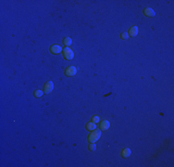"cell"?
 Instances as JSON below:
<instances>
[{
	"label": "cell",
	"instance_id": "cell-1",
	"mask_svg": "<svg viewBox=\"0 0 174 167\" xmlns=\"http://www.w3.org/2000/svg\"><path fill=\"white\" fill-rule=\"evenodd\" d=\"M100 137H101V131L100 130H94L93 132L89 135L88 140L90 143H95L97 140L99 139Z\"/></svg>",
	"mask_w": 174,
	"mask_h": 167
},
{
	"label": "cell",
	"instance_id": "cell-2",
	"mask_svg": "<svg viewBox=\"0 0 174 167\" xmlns=\"http://www.w3.org/2000/svg\"><path fill=\"white\" fill-rule=\"evenodd\" d=\"M63 56L66 59H72L74 58V52L70 47H65L63 50Z\"/></svg>",
	"mask_w": 174,
	"mask_h": 167
},
{
	"label": "cell",
	"instance_id": "cell-3",
	"mask_svg": "<svg viewBox=\"0 0 174 167\" xmlns=\"http://www.w3.org/2000/svg\"><path fill=\"white\" fill-rule=\"evenodd\" d=\"M54 89V84L53 82L51 81H48L47 83L45 85V87H44V92L46 93V94H49V93H51V92L53 91Z\"/></svg>",
	"mask_w": 174,
	"mask_h": 167
},
{
	"label": "cell",
	"instance_id": "cell-4",
	"mask_svg": "<svg viewBox=\"0 0 174 167\" xmlns=\"http://www.w3.org/2000/svg\"><path fill=\"white\" fill-rule=\"evenodd\" d=\"M66 75L67 76H74L76 73H77V69L74 66H70V67L67 68V70L65 72Z\"/></svg>",
	"mask_w": 174,
	"mask_h": 167
},
{
	"label": "cell",
	"instance_id": "cell-5",
	"mask_svg": "<svg viewBox=\"0 0 174 167\" xmlns=\"http://www.w3.org/2000/svg\"><path fill=\"white\" fill-rule=\"evenodd\" d=\"M50 51L53 54H59L62 51V47L60 46H59V45H53L50 47Z\"/></svg>",
	"mask_w": 174,
	"mask_h": 167
},
{
	"label": "cell",
	"instance_id": "cell-6",
	"mask_svg": "<svg viewBox=\"0 0 174 167\" xmlns=\"http://www.w3.org/2000/svg\"><path fill=\"white\" fill-rule=\"evenodd\" d=\"M144 14L145 15H146L147 17H155L156 15V12L154 11V9H152V8H145V9H144Z\"/></svg>",
	"mask_w": 174,
	"mask_h": 167
},
{
	"label": "cell",
	"instance_id": "cell-7",
	"mask_svg": "<svg viewBox=\"0 0 174 167\" xmlns=\"http://www.w3.org/2000/svg\"><path fill=\"white\" fill-rule=\"evenodd\" d=\"M109 126H110L109 122L107 121V120L103 121L101 123V124H100V128H101L102 131H106V130H107L108 128H109Z\"/></svg>",
	"mask_w": 174,
	"mask_h": 167
},
{
	"label": "cell",
	"instance_id": "cell-8",
	"mask_svg": "<svg viewBox=\"0 0 174 167\" xmlns=\"http://www.w3.org/2000/svg\"><path fill=\"white\" fill-rule=\"evenodd\" d=\"M138 32H139L138 27L137 26H133V27H131V29L129 30V35L131 36H136L138 35Z\"/></svg>",
	"mask_w": 174,
	"mask_h": 167
},
{
	"label": "cell",
	"instance_id": "cell-9",
	"mask_svg": "<svg viewBox=\"0 0 174 167\" xmlns=\"http://www.w3.org/2000/svg\"><path fill=\"white\" fill-rule=\"evenodd\" d=\"M86 129L89 130V131H94V130L96 129V124H94V122L88 123V124H86Z\"/></svg>",
	"mask_w": 174,
	"mask_h": 167
},
{
	"label": "cell",
	"instance_id": "cell-10",
	"mask_svg": "<svg viewBox=\"0 0 174 167\" xmlns=\"http://www.w3.org/2000/svg\"><path fill=\"white\" fill-rule=\"evenodd\" d=\"M131 154V151L128 148H124V149H122V151H121V156L123 157V158H128Z\"/></svg>",
	"mask_w": 174,
	"mask_h": 167
},
{
	"label": "cell",
	"instance_id": "cell-11",
	"mask_svg": "<svg viewBox=\"0 0 174 167\" xmlns=\"http://www.w3.org/2000/svg\"><path fill=\"white\" fill-rule=\"evenodd\" d=\"M63 44H64L66 46H70L71 44H72V39L70 37H65L64 40H63Z\"/></svg>",
	"mask_w": 174,
	"mask_h": 167
},
{
	"label": "cell",
	"instance_id": "cell-12",
	"mask_svg": "<svg viewBox=\"0 0 174 167\" xmlns=\"http://www.w3.org/2000/svg\"><path fill=\"white\" fill-rule=\"evenodd\" d=\"M44 93L45 92L42 91V90H36V91H34V96L36 97H41L44 95Z\"/></svg>",
	"mask_w": 174,
	"mask_h": 167
},
{
	"label": "cell",
	"instance_id": "cell-13",
	"mask_svg": "<svg viewBox=\"0 0 174 167\" xmlns=\"http://www.w3.org/2000/svg\"><path fill=\"white\" fill-rule=\"evenodd\" d=\"M89 149L91 151H94L96 149V145H95L94 143H91V144L89 145Z\"/></svg>",
	"mask_w": 174,
	"mask_h": 167
},
{
	"label": "cell",
	"instance_id": "cell-14",
	"mask_svg": "<svg viewBox=\"0 0 174 167\" xmlns=\"http://www.w3.org/2000/svg\"><path fill=\"white\" fill-rule=\"evenodd\" d=\"M92 121L94 122V124H97V123H99L100 119L98 116H93V117H92Z\"/></svg>",
	"mask_w": 174,
	"mask_h": 167
},
{
	"label": "cell",
	"instance_id": "cell-15",
	"mask_svg": "<svg viewBox=\"0 0 174 167\" xmlns=\"http://www.w3.org/2000/svg\"><path fill=\"white\" fill-rule=\"evenodd\" d=\"M128 34H127V32H122V34H121V37L122 38V39H128Z\"/></svg>",
	"mask_w": 174,
	"mask_h": 167
}]
</instances>
